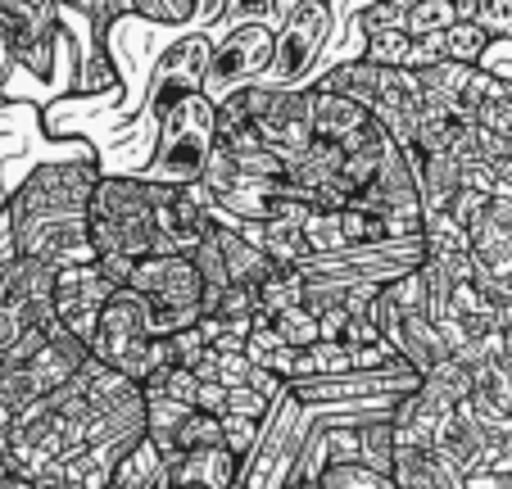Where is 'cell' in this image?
<instances>
[{
    "instance_id": "6da1fadb",
    "label": "cell",
    "mask_w": 512,
    "mask_h": 489,
    "mask_svg": "<svg viewBox=\"0 0 512 489\" xmlns=\"http://www.w3.org/2000/svg\"><path fill=\"white\" fill-rule=\"evenodd\" d=\"M168 186H150L141 177L105 173L91 200V245L96 259H150L164 254V231H159V204L168 200Z\"/></svg>"
},
{
    "instance_id": "7a4b0ae2",
    "label": "cell",
    "mask_w": 512,
    "mask_h": 489,
    "mask_svg": "<svg viewBox=\"0 0 512 489\" xmlns=\"http://www.w3.org/2000/svg\"><path fill=\"white\" fill-rule=\"evenodd\" d=\"M87 363H91V349L78 336H68L59 326V317L46 326H32L28 336L19 340V349L10 358H0V403L14 417H23L41 399H50L64 385L78 381V372Z\"/></svg>"
},
{
    "instance_id": "3957f363",
    "label": "cell",
    "mask_w": 512,
    "mask_h": 489,
    "mask_svg": "<svg viewBox=\"0 0 512 489\" xmlns=\"http://www.w3.org/2000/svg\"><path fill=\"white\" fill-rule=\"evenodd\" d=\"M213 150H218V105L209 96H191L159 123L155 154L141 163V182L168 186V191H191L204 182Z\"/></svg>"
},
{
    "instance_id": "277c9868",
    "label": "cell",
    "mask_w": 512,
    "mask_h": 489,
    "mask_svg": "<svg viewBox=\"0 0 512 489\" xmlns=\"http://www.w3.org/2000/svg\"><path fill=\"white\" fill-rule=\"evenodd\" d=\"M91 358L123 376H132L141 390L173 367L168 340L155 336V313H150V304L136 299L132 290H118L114 304L100 313L96 336H91Z\"/></svg>"
},
{
    "instance_id": "5b68a950",
    "label": "cell",
    "mask_w": 512,
    "mask_h": 489,
    "mask_svg": "<svg viewBox=\"0 0 512 489\" xmlns=\"http://www.w3.org/2000/svg\"><path fill=\"white\" fill-rule=\"evenodd\" d=\"M96 154H73V159L37 163L10 195L5 209L14 222H41V218H91V200L100 186Z\"/></svg>"
},
{
    "instance_id": "8992f818",
    "label": "cell",
    "mask_w": 512,
    "mask_h": 489,
    "mask_svg": "<svg viewBox=\"0 0 512 489\" xmlns=\"http://www.w3.org/2000/svg\"><path fill=\"white\" fill-rule=\"evenodd\" d=\"M127 290L150 304L159 340H173L204 322V281L191 254H150V259H141Z\"/></svg>"
},
{
    "instance_id": "52a82bcc",
    "label": "cell",
    "mask_w": 512,
    "mask_h": 489,
    "mask_svg": "<svg viewBox=\"0 0 512 489\" xmlns=\"http://www.w3.org/2000/svg\"><path fill=\"white\" fill-rule=\"evenodd\" d=\"M64 14L41 0H0V59L10 73L55 82V55L64 50Z\"/></svg>"
},
{
    "instance_id": "ba28073f",
    "label": "cell",
    "mask_w": 512,
    "mask_h": 489,
    "mask_svg": "<svg viewBox=\"0 0 512 489\" xmlns=\"http://www.w3.org/2000/svg\"><path fill=\"white\" fill-rule=\"evenodd\" d=\"M336 41V10L327 0H300L290 5L286 19L277 28V59L263 87H281V91H309L318 82V64L327 55V46Z\"/></svg>"
},
{
    "instance_id": "9c48e42d",
    "label": "cell",
    "mask_w": 512,
    "mask_h": 489,
    "mask_svg": "<svg viewBox=\"0 0 512 489\" xmlns=\"http://www.w3.org/2000/svg\"><path fill=\"white\" fill-rule=\"evenodd\" d=\"M277 59V28L272 23H241V28L213 32V59L204 77V96L223 105L232 96L263 87Z\"/></svg>"
},
{
    "instance_id": "30bf717a",
    "label": "cell",
    "mask_w": 512,
    "mask_h": 489,
    "mask_svg": "<svg viewBox=\"0 0 512 489\" xmlns=\"http://www.w3.org/2000/svg\"><path fill=\"white\" fill-rule=\"evenodd\" d=\"M209 59H213V32L195 28V32H186L182 41H173V46L155 59V68L145 73V91H141L136 118H145V123L159 132V123H164L182 100L204 96Z\"/></svg>"
},
{
    "instance_id": "8fae6325",
    "label": "cell",
    "mask_w": 512,
    "mask_h": 489,
    "mask_svg": "<svg viewBox=\"0 0 512 489\" xmlns=\"http://www.w3.org/2000/svg\"><path fill=\"white\" fill-rule=\"evenodd\" d=\"M250 105V127L277 159H300L318 136H313V105L309 91H281V87H254L245 91Z\"/></svg>"
},
{
    "instance_id": "7c38bea8",
    "label": "cell",
    "mask_w": 512,
    "mask_h": 489,
    "mask_svg": "<svg viewBox=\"0 0 512 489\" xmlns=\"http://www.w3.org/2000/svg\"><path fill=\"white\" fill-rule=\"evenodd\" d=\"M114 295H118V286L100 272V263L59 272V281H55V317H59V326L91 349L96 322H100V313L114 304Z\"/></svg>"
},
{
    "instance_id": "4fadbf2b",
    "label": "cell",
    "mask_w": 512,
    "mask_h": 489,
    "mask_svg": "<svg viewBox=\"0 0 512 489\" xmlns=\"http://www.w3.org/2000/svg\"><path fill=\"white\" fill-rule=\"evenodd\" d=\"M458 408L463 403H454L445 390H435L431 381H422L413 394H404V399L395 403V440L399 449H440V440H445V431L454 426Z\"/></svg>"
},
{
    "instance_id": "5bb4252c",
    "label": "cell",
    "mask_w": 512,
    "mask_h": 489,
    "mask_svg": "<svg viewBox=\"0 0 512 489\" xmlns=\"http://www.w3.org/2000/svg\"><path fill=\"white\" fill-rule=\"evenodd\" d=\"M467 250L490 281H512V200L494 195L467 227Z\"/></svg>"
},
{
    "instance_id": "9a60e30c",
    "label": "cell",
    "mask_w": 512,
    "mask_h": 489,
    "mask_svg": "<svg viewBox=\"0 0 512 489\" xmlns=\"http://www.w3.org/2000/svg\"><path fill=\"white\" fill-rule=\"evenodd\" d=\"M386 345L395 349V358L399 363H408L417 376H431L440 363H449V340H445V331H440V322H431L426 313H417V317H404V322L395 326L386 336Z\"/></svg>"
},
{
    "instance_id": "2e32d148",
    "label": "cell",
    "mask_w": 512,
    "mask_h": 489,
    "mask_svg": "<svg viewBox=\"0 0 512 489\" xmlns=\"http://www.w3.org/2000/svg\"><path fill=\"white\" fill-rule=\"evenodd\" d=\"M390 480L395 489H467V471L440 449H399Z\"/></svg>"
},
{
    "instance_id": "e0dca14e",
    "label": "cell",
    "mask_w": 512,
    "mask_h": 489,
    "mask_svg": "<svg viewBox=\"0 0 512 489\" xmlns=\"http://www.w3.org/2000/svg\"><path fill=\"white\" fill-rule=\"evenodd\" d=\"M309 105H313V136L327 145H340V150H345L358 132L372 127V109L354 105V100H345V96H331V91L309 87Z\"/></svg>"
},
{
    "instance_id": "ac0fdd59",
    "label": "cell",
    "mask_w": 512,
    "mask_h": 489,
    "mask_svg": "<svg viewBox=\"0 0 512 489\" xmlns=\"http://www.w3.org/2000/svg\"><path fill=\"white\" fill-rule=\"evenodd\" d=\"M236 476H241V458H232L227 449H200L168 462L173 489H236Z\"/></svg>"
},
{
    "instance_id": "d6986e66",
    "label": "cell",
    "mask_w": 512,
    "mask_h": 489,
    "mask_svg": "<svg viewBox=\"0 0 512 489\" xmlns=\"http://www.w3.org/2000/svg\"><path fill=\"white\" fill-rule=\"evenodd\" d=\"M213 236H218V245H223L227 277H232L236 290H259L263 281L277 272V263H272L250 236H241L236 227H227V222H213Z\"/></svg>"
},
{
    "instance_id": "ffe728a7",
    "label": "cell",
    "mask_w": 512,
    "mask_h": 489,
    "mask_svg": "<svg viewBox=\"0 0 512 489\" xmlns=\"http://www.w3.org/2000/svg\"><path fill=\"white\" fill-rule=\"evenodd\" d=\"M417 186H422V209L426 218L449 213V204L463 191V163L454 154H422L417 150Z\"/></svg>"
},
{
    "instance_id": "44dd1931",
    "label": "cell",
    "mask_w": 512,
    "mask_h": 489,
    "mask_svg": "<svg viewBox=\"0 0 512 489\" xmlns=\"http://www.w3.org/2000/svg\"><path fill=\"white\" fill-rule=\"evenodd\" d=\"M417 313H426V277H422V268L377 290V304H372V322H377L381 340H386L390 331L404 322V317H417Z\"/></svg>"
},
{
    "instance_id": "7402d4cb",
    "label": "cell",
    "mask_w": 512,
    "mask_h": 489,
    "mask_svg": "<svg viewBox=\"0 0 512 489\" xmlns=\"http://www.w3.org/2000/svg\"><path fill=\"white\" fill-rule=\"evenodd\" d=\"M340 168H345V150H340V145H327V141H313L300 159L286 163V186L313 200L318 191H327V186L336 182Z\"/></svg>"
},
{
    "instance_id": "603a6c76",
    "label": "cell",
    "mask_w": 512,
    "mask_h": 489,
    "mask_svg": "<svg viewBox=\"0 0 512 489\" xmlns=\"http://www.w3.org/2000/svg\"><path fill=\"white\" fill-rule=\"evenodd\" d=\"M313 87L331 91V96H345V100H354V105H363V109H372L377 105V91H381V68L368 64V59H340V64L322 68Z\"/></svg>"
},
{
    "instance_id": "cb8c5ba5",
    "label": "cell",
    "mask_w": 512,
    "mask_h": 489,
    "mask_svg": "<svg viewBox=\"0 0 512 489\" xmlns=\"http://www.w3.org/2000/svg\"><path fill=\"white\" fill-rule=\"evenodd\" d=\"M109 489H173L164 453H159L150 440H141L123 462H118V471H114V480H109Z\"/></svg>"
},
{
    "instance_id": "d4e9b609",
    "label": "cell",
    "mask_w": 512,
    "mask_h": 489,
    "mask_svg": "<svg viewBox=\"0 0 512 489\" xmlns=\"http://www.w3.org/2000/svg\"><path fill=\"white\" fill-rule=\"evenodd\" d=\"M259 245L277 268H300L309 259V236H304V222H268L259 227Z\"/></svg>"
},
{
    "instance_id": "484cf974",
    "label": "cell",
    "mask_w": 512,
    "mask_h": 489,
    "mask_svg": "<svg viewBox=\"0 0 512 489\" xmlns=\"http://www.w3.org/2000/svg\"><path fill=\"white\" fill-rule=\"evenodd\" d=\"M254 299H259L263 317H281V313H290V308H304V272L277 268L259 290H254Z\"/></svg>"
},
{
    "instance_id": "4316f807",
    "label": "cell",
    "mask_w": 512,
    "mask_h": 489,
    "mask_svg": "<svg viewBox=\"0 0 512 489\" xmlns=\"http://www.w3.org/2000/svg\"><path fill=\"white\" fill-rule=\"evenodd\" d=\"M204 5L195 0H132V19L150 23V28H200Z\"/></svg>"
},
{
    "instance_id": "83f0119b",
    "label": "cell",
    "mask_w": 512,
    "mask_h": 489,
    "mask_svg": "<svg viewBox=\"0 0 512 489\" xmlns=\"http://www.w3.org/2000/svg\"><path fill=\"white\" fill-rule=\"evenodd\" d=\"M494 41L485 28H476V23H454V28L445 32V59L449 64H463V68H481L485 59H490Z\"/></svg>"
},
{
    "instance_id": "f1b7e54d",
    "label": "cell",
    "mask_w": 512,
    "mask_h": 489,
    "mask_svg": "<svg viewBox=\"0 0 512 489\" xmlns=\"http://www.w3.org/2000/svg\"><path fill=\"white\" fill-rule=\"evenodd\" d=\"M191 259H195V268H200V281H204V304L232 290V277H227V259H223V245H218L213 227H209V236H204L200 245L191 250Z\"/></svg>"
},
{
    "instance_id": "f546056e",
    "label": "cell",
    "mask_w": 512,
    "mask_h": 489,
    "mask_svg": "<svg viewBox=\"0 0 512 489\" xmlns=\"http://www.w3.org/2000/svg\"><path fill=\"white\" fill-rule=\"evenodd\" d=\"M354 28L363 41L372 37H390V32H408V5L404 0H377V5H363L354 14Z\"/></svg>"
},
{
    "instance_id": "4dcf8cb0",
    "label": "cell",
    "mask_w": 512,
    "mask_h": 489,
    "mask_svg": "<svg viewBox=\"0 0 512 489\" xmlns=\"http://www.w3.org/2000/svg\"><path fill=\"white\" fill-rule=\"evenodd\" d=\"M458 23V0H413L408 5V37H445Z\"/></svg>"
},
{
    "instance_id": "1f68e13d",
    "label": "cell",
    "mask_w": 512,
    "mask_h": 489,
    "mask_svg": "<svg viewBox=\"0 0 512 489\" xmlns=\"http://www.w3.org/2000/svg\"><path fill=\"white\" fill-rule=\"evenodd\" d=\"M272 336L286 349H313V345H322V322L309 308H290V313L272 317Z\"/></svg>"
},
{
    "instance_id": "d6a6232c",
    "label": "cell",
    "mask_w": 512,
    "mask_h": 489,
    "mask_svg": "<svg viewBox=\"0 0 512 489\" xmlns=\"http://www.w3.org/2000/svg\"><path fill=\"white\" fill-rule=\"evenodd\" d=\"M413 50H417V41L408 37V32H390V37L363 41V59L377 68H408V73H413Z\"/></svg>"
},
{
    "instance_id": "836d02e7",
    "label": "cell",
    "mask_w": 512,
    "mask_h": 489,
    "mask_svg": "<svg viewBox=\"0 0 512 489\" xmlns=\"http://www.w3.org/2000/svg\"><path fill=\"white\" fill-rule=\"evenodd\" d=\"M386 485L390 480L381 471H372L368 462H331L313 489H386Z\"/></svg>"
},
{
    "instance_id": "e575fe53",
    "label": "cell",
    "mask_w": 512,
    "mask_h": 489,
    "mask_svg": "<svg viewBox=\"0 0 512 489\" xmlns=\"http://www.w3.org/2000/svg\"><path fill=\"white\" fill-rule=\"evenodd\" d=\"M200 449H227L223 444V422L218 417H204L191 413L177 431V453H200Z\"/></svg>"
},
{
    "instance_id": "d590c367",
    "label": "cell",
    "mask_w": 512,
    "mask_h": 489,
    "mask_svg": "<svg viewBox=\"0 0 512 489\" xmlns=\"http://www.w3.org/2000/svg\"><path fill=\"white\" fill-rule=\"evenodd\" d=\"M268 422V417H263ZM263 422L259 417H241V413H227L223 417V444H227V453L232 458H250L254 449H259V440H263Z\"/></svg>"
},
{
    "instance_id": "8d00e7d4",
    "label": "cell",
    "mask_w": 512,
    "mask_h": 489,
    "mask_svg": "<svg viewBox=\"0 0 512 489\" xmlns=\"http://www.w3.org/2000/svg\"><path fill=\"white\" fill-rule=\"evenodd\" d=\"M476 28L490 32V41H512V0H481Z\"/></svg>"
},
{
    "instance_id": "74e56055",
    "label": "cell",
    "mask_w": 512,
    "mask_h": 489,
    "mask_svg": "<svg viewBox=\"0 0 512 489\" xmlns=\"http://www.w3.org/2000/svg\"><path fill=\"white\" fill-rule=\"evenodd\" d=\"M168 349H173V367H200L204 358H209V340H204L200 326H191V331H182V336L168 340Z\"/></svg>"
},
{
    "instance_id": "f35d334b",
    "label": "cell",
    "mask_w": 512,
    "mask_h": 489,
    "mask_svg": "<svg viewBox=\"0 0 512 489\" xmlns=\"http://www.w3.org/2000/svg\"><path fill=\"white\" fill-rule=\"evenodd\" d=\"M195 413L218 417V422H223V417H227V390H223V385L200 381V394H195Z\"/></svg>"
},
{
    "instance_id": "ab89813d",
    "label": "cell",
    "mask_w": 512,
    "mask_h": 489,
    "mask_svg": "<svg viewBox=\"0 0 512 489\" xmlns=\"http://www.w3.org/2000/svg\"><path fill=\"white\" fill-rule=\"evenodd\" d=\"M23 254H19V231H14V218H10V209L0 204V268H10V263H19Z\"/></svg>"
},
{
    "instance_id": "60d3db41",
    "label": "cell",
    "mask_w": 512,
    "mask_h": 489,
    "mask_svg": "<svg viewBox=\"0 0 512 489\" xmlns=\"http://www.w3.org/2000/svg\"><path fill=\"white\" fill-rule=\"evenodd\" d=\"M10 431H14V413L0 403V444H5V435H10Z\"/></svg>"
},
{
    "instance_id": "b9f144b4",
    "label": "cell",
    "mask_w": 512,
    "mask_h": 489,
    "mask_svg": "<svg viewBox=\"0 0 512 489\" xmlns=\"http://www.w3.org/2000/svg\"><path fill=\"white\" fill-rule=\"evenodd\" d=\"M0 489H37V485H32V480H19V476H5Z\"/></svg>"
},
{
    "instance_id": "7bdbcfd3",
    "label": "cell",
    "mask_w": 512,
    "mask_h": 489,
    "mask_svg": "<svg viewBox=\"0 0 512 489\" xmlns=\"http://www.w3.org/2000/svg\"><path fill=\"white\" fill-rule=\"evenodd\" d=\"M5 476H10V467H5V453H0V480H5Z\"/></svg>"
},
{
    "instance_id": "ee69618b",
    "label": "cell",
    "mask_w": 512,
    "mask_h": 489,
    "mask_svg": "<svg viewBox=\"0 0 512 489\" xmlns=\"http://www.w3.org/2000/svg\"><path fill=\"white\" fill-rule=\"evenodd\" d=\"M503 480V489H512V471H508V476H499Z\"/></svg>"
},
{
    "instance_id": "f6af8a7d",
    "label": "cell",
    "mask_w": 512,
    "mask_h": 489,
    "mask_svg": "<svg viewBox=\"0 0 512 489\" xmlns=\"http://www.w3.org/2000/svg\"><path fill=\"white\" fill-rule=\"evenodd\" d=\"M0 109H5V91H0Z\"/></svg>"
},
{
    "instance_id": "bcb514c9",
    "label": "cell",
    "mask_w": 512,
    "mask_h": 489,
    "mask_svg": "<svg viewBox=\"0 0 512 489\" xmlns=\"http://www.w3.org/2000/svg\"><path fill=\"white\" fill-rule=\"evenodd\" d=\"M386 489H395V480H390V485H386Z\"/></svg>"
},
{
    "instance_id": "7dc6e473",
    "label": "cell",
    "mask_w": 512,
    "mask_h": 489,
    "mask_svg": "<svg viewBox=\"0 0 512 489\" xmlns=\"http://www.w3.org/2000/svg\"><path fill=\"white\" fill-rule=\"evenodd\" d=\"M508 91H512V77H508Z\"/></svg>"
}]
</instances>
